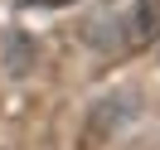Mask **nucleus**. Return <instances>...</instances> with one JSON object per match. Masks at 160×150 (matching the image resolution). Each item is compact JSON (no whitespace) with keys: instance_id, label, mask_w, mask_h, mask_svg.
<instances>
[{"instance_id":"f257e3e1","label":"nucleus","mask_w":160,"mask_h":150,"mask_svg":"<svg viewBox=\"0 0 160 150\" xmlns=\"http://www.w3.org/2000/svg\"><path fill=\"white\" fill-rule=\"evenodd\" d=\"M160 34V0H141L136 10V39H155Z\"/></svg>"},{"instance_id":"f03ea898","label":"nucleus","mask_w":160,"mask_h":150,"mask_svg":"<svg viewBox=\"0 0 160 150\" xmlns=\"http://www.w3.org/2000/svg\"><path fill=\"white\" fill-rule=\"evenodd\" d=\"M44 5H63V0H44Z\"/></svg>"}]
</instances>
